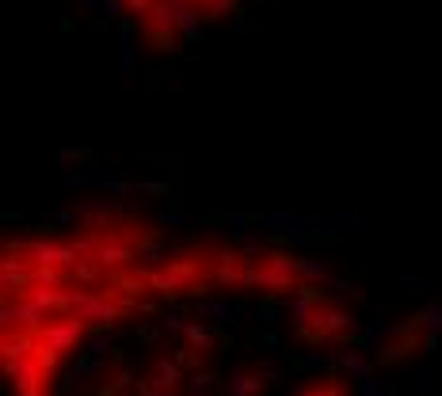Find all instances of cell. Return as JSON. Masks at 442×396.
Instances as JSON below:
<instances>
[{
	"label": "cell",
	"mask_w": 442,
	"mask_h": 396,
	"mask_svg": "<svg viewBox=\"0 0 442 396\" xmlns=\"http://www.w3.org/2000/svg\"><path fill=\"white\" fill-rule=\"evenodd\" d=\"M8 396H355V313L275 244L88 210L0 252Z\"/></svg>",
	"instance_id": "obj_1"
},
{
	"label": "cell",
	"mask_w": 442,
	"mask_h": 396,
	"mask_svg": "<svg viewBox=\"0 0 442 396\" xmlns=\"http://www.w3.org/2000/svg\"><path fill=\"white\" fill-rule=\"evenodd\" d=\"M118 8L145 27V35L176 39L180 31L221 16L225 8H233V0H118Z\"/></svg>",
	"instance_id": "obj_2"
}]
</instances>
